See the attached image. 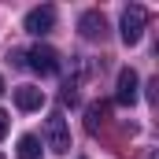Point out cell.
Segmentation results:
<instances>
[{
  "instance_id": "6da1fadb",
  "label": "cell",
  "mask_w": 159,
  "mask_h": 159,
  "mask_svg": "<svg viewBox=\"0 0 159 159\" xmlns=\"http://www.w3.org/2000/svg\"><path fill=\"white\" fill-rule=\"evenodd\" d=\"M44 141H48V148H52L56 156H67V152H70V129H67L63 111H52V115L44 119Z\"/></svg>"
},
{
  "instance_id": "7a4b0ae2",
  "label": "cell",
  "mask_w": 159,
  "mask_h": 159,
  "mask_svg": "<svg viewBox=\"0 0 159 159\" xmlns=\"http://www.w3.org/2000/svg\"><path fill=\"white\" fill-rule=\"evenodd\" d=\"M26 67L37 70V74H44V78H52V74H59V52L48 48V44H34L26 52Z\"/></svg>"
},
{
  "instance_id": "3957f363",
  "label": "cell",
  "mask_w": 159,
  "mask_h": 159,
  "mask_svg": "<svg viewBox=\"0 0 159 159\" xmlns=\"http://www.w3.org/2000/svg\"><path fill=\"white\" fill-rule=\"evenodd\" d=\"M144 26H148V7L129 4V7L122 11V41H126V44H137L141 34H144Z\"/></svg>"
},
{
  "instance_id": "277c9868",
  "label": "cell",
  "mask_w": 159,
  "mask_h": 159,
  "mask_svg": "<svg viewBox=\"0 0 159 159\" xmlns=\"http://www.w3.org/2000/svg\"><path fill=\"white\" fill-rule=\"evenodd\" d=\"M78 30H81V37H89V41H96V37L104 41V34H107V19H104V11H96V7L81 11Z\"/></svg>"
},
{
  "instance_id": "5b68a950",
  "label": "cell",
  "mask_w": 159,
  "mask_h": 159,
  "mask_svg": "<svg viewBox=\"0 0 159 159\" xmlns=\"http://www.w3.org/2000/svg\"><path fill=\"white\" fill-rule=\"evenodd\" d=\"M30 34H52V26H56V7L52 4H44V7H34L30 15H26V22H22Z\"/></svg>"
},
{
  "instance_id": "8992f818",
  "label": "cell",
  "mask_w": 159,
  "mask_h": 159,
  "mask_svg": "<svg viewBox=\"0 0 159 159\" xmlns=\"http://www.w3.org/2000/svg\"><path fill=\"white\" fill-rule=\"evenodd\" d=\"M115 100L122 107H133L137 104V70H119V89H115Z\"/></svg>"
},
{
  "instance_id": "52a82bcc",
  "label": "cell",
  "mask_w": 159,
  "mask_h": 159,
  "mask_svg": "<svg viewBox=\"0 0 159 159\" xmlns=\"http://www.w3.org/2000/svg\"><path fill=\"white\" fill-rule=\"evenodd\" d=\"M41 104H44V93L34 89V85H19L15 89V107L19 111H37Z\"/></svg>"
},
{
  "instance_id": "ba28073f",
  "label": "cell",
  "mask_w": 159,
  "mask_h": 159,
  "mask_svg": "<svg viewBox=\"0 0 159 159\" xmlns=\"http://www.w3.org/2000/svg\"><path fill=\"white\" fill-rule=\"evenodd\" d=\"M107 111H111V107H107L104 100H100V104H89V111H85V129H89V133H96V129L107 122Z\"/></svg>"
},
{
  "instance_id": "9c48e42d",
  "label": "cell",
  "mask_w": 159,
  "mask_h": 159,
  "mask_svg": "<svg viewBox=\"0 0 159 159\" xmlns=\"http://www.w3.org/2000/svg\"><path fill=\"white\" fill-rule=\"evenodd\" d=\"M19 159H41V141L34 137V133L19 137Z\"/></svg>"
},
{
  "instance_id": "30bf717a",
  "label": "cell",
  "mask_w": 159,
  "mask_h": 159,
  "mask_svg": "<svg viewBox=\"0 0 159 159\" xmlns=\"http://www.w3.org/2000/svg\"><path fill=\"white\" fill-rule=\"evenodd\" d=\"M59 100H63V104H70V107H74V104H78V93H74V85H67V89H63V96H59Z\"/></svg>"
},
{
  "instance_id": "8fae6325",
  "label": "cell",
  "mask_w": 159,
  "mask_h": 159,
  "mask_svg": "<svg viewBox=\"0 0 159 159\" xmlns=\"http://www.w3.org/2000/svg\"><path fill=\"white\" fill-rule=\"evenodd\" d=\"M7 126H11V119H7V111H0V141H4V133H7Z\"/></svg>"
},
{
  "instance_id": "7c38bea8",
  "label": "cell",
  "mask_w": 159,
  "mask_h": 159,
  "mask_svg": "<svg viewBox=\"0 0 159 159\" xmlns=\"http://www.w3.org/2000/svg\"><path fill=\"white\" fill-rule=\"evenodd\" d=\"M0 93H4V78H0Z\"/></svg>"
},
{
  "instance_id": "4fadbf2b",
  "label": "cell",
  "mask_w": 159,
  "mask_h": 159,
  "mask_svg": "<svg viewBox=\"0 0 159 159\" xmlns=\"http://www.w3.org/2000/svg\"><path fill=\"white\" fill-rule=\"evenodd\" d=\"M0 159H4V156H0Z\"/></svg>"
}]
</instances>
